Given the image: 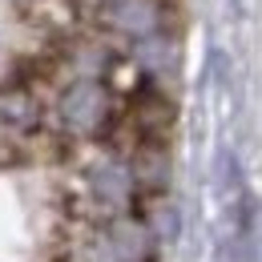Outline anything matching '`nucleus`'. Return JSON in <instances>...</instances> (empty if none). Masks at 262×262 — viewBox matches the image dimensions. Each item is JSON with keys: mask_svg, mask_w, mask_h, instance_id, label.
<instances>
[{"mask_svg": "<svg viewBox=\"0 0 262 262\" xmlns=\"http://www.w3.org/2000/svg\"><path fill=\"white\" fill-rule=\"evenodd\" d=\"M45 121L57 137L69 141H93L113 125V89L105 77H65V85L53 93Z\"/></svg>", "mask_w": 262, "mask_h": 262, "instance_id": "f257e3e1", "label": "nucleus"}, {"mask_svg": "<svg viewBox=\"0 0 262 262\" xmlns=\"http://www.w3.org/2000/svg\"><path fill=\"white\" fill-rule=\"evenodd\" d=\"M49 101L40 97L33 81L25 77H8L0 81V133L4 137H29L45 125Z\"/></svg>", "mask_w": 262, "mask_h": 262, "instance_id": "f03ea898", "label": "nucleus"}, {"mask_svg": "<svg viewBox=\"0 0 262 262\" xmlns=\"http://www.w3.org/2000/svg\"><path fill=\"white\" fill-rule=\"evenodd\" d=\"M97 20L113 36H125V40L145 45V40H154L162 33L165 8H162V0H101Z\"/></svg>", "mask_w": 262, "mask_h": 262, "instance_id": "7ed1b4c3", "label": "nucleus"}]
</instances>
